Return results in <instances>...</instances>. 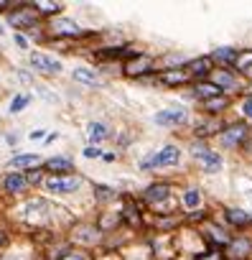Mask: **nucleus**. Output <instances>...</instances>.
<instances>
[{"label":"nucleus","instance_id":"38","mask_svg":"<svg viewBox=\"0 0 252 260\" xmlns=\"http://www.w3.org/2000/svg\"><path fill=\"white\" fill-rule=\"evenodd\" d=\"M44 136H46V130H41V127H39V130H31V133H28L31 141H41Z\"/></svg>","mask_w":252,"mask_h":260},{"label":"nucleus","instance_id":"7","mask_svg":"<svg viewBox=\"0 0 252 260\" xmlns=\"http://www.w3.org/2000/svg\"><path fill=\"white\" fill-rule=\"evenodd\" d=\"M49 31H51L54 36H59V39H84V36H87L77 21H71V18H59V16L49 23Z\"/></svg>","mask_w":252,"mask_h":260},{"label":"nucleus","instance_id":"14","mask_svg":"<svg viewBox=\"0 0 252 260\" xmlns=\"http://www.w3.org/2000/svg\"><path fill=\"white\" fill-rule=\"evenodd\" d=\"M227 255H229L232 260H244V257H249V255H252V240L244 237V235L232 237V240L227 242Z\"/></svg>","mask_w":252,"mask_h":260},{"label":"nucleus","instance_id":"9","mask_svg":"<svg viewBox=\"0 0 252 260\" xmlns=\"http://www.w3.org/2000/svg\"><path fill=\"white\" fill-rule=\"evenodd\" d=\"M0 189H3L8 197H21V194H26L31 186H28V179H26V174H21V171H13V174H6L3 179H0Z\"/></svg>","mask_w":252,"mask_h":260},{"label":"nucleus","instance_id":"17","mask_svg":"<svg viewBox=\"0 0 252 260\" xmlns=\"http://www.w3.org/2000/svg\"><path fill=\"white\" fill-rule=\"evenodd\" d=\"M41 156L39 153H18V156H13L11 161H8V166L11 169H21V174H28V171H33V169H41Z\"/></svg>","mask_w":252,"mask_h":260},{"label":"nucleus","instance_id":"34","mask_svg":"<svg viewBox=\"0 0 252 260\" xmlns=\"http://www.w3.org/2000/svg\"><path fill=\"white\" fill-rule=\"evenodd\" d=\"M82 156H84V158H99V156H102V148H97V146H87V148L82 151Z\"/></svg>","mask_w":252,"mask_h":260},{"label":"nucleus","instance_id":"5","mask_svg":"<svg viewBox=\"0 0 252 260\" xmlns=\"http://www.w3.org/2000/svg\"><path fill=\"white\" fill-rule=\"evenodd\" d=\"M84 184L82 176H49L44 179V189L49 194H74Z\"/></svg>","mask_w":252,"mask_h":260},{"label":"nucleus","instance_id":"32","mask_svg":"<svg viewBox=\"0 0 252 260\" xmlns=\"http://www.w3.org/2000/svg\"><path fill=\"white\" fill-rule=\"evenodd\" d=\"M59 260H92V255H89L87 250H71V247H69Z\"/></svg>","mask_w":252,"mask_h":260},{"label":"nucleus","instance_id":"36","mask_svg":"<svg viewBox=\"0 0 252 260\" xmlns=\"http://www.w3.org/2000/svg\"><path fill=\"white\" fill-rule=\"evenodd\" d=\"M21 3H8V0H0V13H13Z\"/></svg>","mask_w":252,"mask_h":260},{"label":"nucleus","instance_id":"31","mask_svg":"<svg viewBox=\"0 0 252 260\" xmlns=\"http://www.w3.org/2000/svg\"><path fill=\"white\" fill-rule=\"evenodd\" d=\"M249 67H252V51H244V54L239 51L237 54V61H234V69L237 72H247Z\"/></svg>","mask_w":252,"mask_h":260},{"label":"nucleus","instance_id":"15","mask_svg":"<svg viewBox=\"0 0 252 260\" xmlns=\"http://www.w3.org/2000/svg\"><path fill=\"white\" fill-rule=\"evenodd\" d=\"M209 82L217 84L222 92H234V89H239V79H237L234 72H229V69H214V72L209 74Z\"/></svg>","mask_w":252,"mask_h":260},{"label":"nucleus","instance_id":"33","mask_svg":"<svg viewBox=\"0 0 252 260\" xmlns=\"http://www.w3.org/2000/svg\"><path fill=\"white\" fill-rule=\"evenodd\" d=\"M26 179H28V186H39V184H44V171L41 169H33V171L26 174Z\"/></svg>","mask_w":252,"mask_h":260},{"label":"nucleus","instance_id":"29","mask_svg":"<svg viewBox=\"0 0 252 260\" xmlns=\"http://www.w3.org/2000/svg\"><path fill=\"white\" fill-rule=\"evenodd\" d=\"M94 197H97V202H102V204H110V202H117L120 199V194L115 191V189H110V186H94Z\"/></svg>","mask_w":252,"mask_h":260},{"label":"nucleus","instance_id":"27","mask_svg":"<svg viewBox=\"0 0 252 260\" xmlns=\"http://www.w3.org/2000/svg\"><path fill=\"white\" fill-rule=\"evenodd\" d=\"M181 204H184L189 212L199 209V207H201V191H199V189H186L184 197H181Z\"/></svg>","mask_w":252,"mask_h":260},{"label":"nucleus","instance_id":"20","mask_svg":"<svg viewBox=\"0 0 252 260\" xmlns=\"http://www.w3.org/2000/svg\"><path fill=\"white\" fill-rule=\"evenodd\" d=\"M31 6H33V11H36L39 18H56L64 11L61 3H49V0H39V3H31Z\"/></svg>","mask_w":252,"mask_h":260},{"label":"nucleus","instance_id":"30","mask_svg":"<svg viewBox=\"0 0 252 260\" xmlns=\"http://www.w3.org/2000/svg\"><path fill=\"white\" fill-rule=\"evenodd\" d=\"M31 105V94H16L11 102V115H18L21 110H26Z\"/></svg>","mask_w":252,"mask_h":260},{"label":"nucleus","instance_id":"12","mask_svg":"<svg viewBox=\"0 0 252 260\" xmlns=\"http://www.w3.org/2000/svg\"><path fill=\"white\" fill-rule=\"evenodd\" d=\"M41 171H46L51 176H71L74 174V161L66 158V156H54V158L41 164Z\"/></svg>","mask_w":252,"mask_h":260},{"label":"nucleus","instance_id":"24","mask_svg":"<svg viewBox=\"0 0 252 260\" xmlns=\"http://www.w3.org/2000/svg\"><path fill=\"white\" fill-rule=\"evenodd\" d=\"M194 94H196V97H199V100L204 102V100L219 97V94H224V92H222V89H219L217 84H211V82L206 79V82H196V84H194Z\"/></svg>","mask_w":252,"mask_h":260},{"label":"nucleus","instance_id":"28","mask_svg":"<svg viewBox=\"0 0 252 260\" xmlns=\"http://www.w3.org/2000/svg\"><path fill=\"white\" fill-rule=\"evenodd\" d=\"M222 122L219 120H206V122H201L199 127H196V136L199 138H209V136H214V133H222Z\"/></svg>","mask_w":252,"mask_h":260},{"label":"nucleus","instance_id":"13","mask_svg":"<svg viewBox=\"0 0 252 260\" xmlns=\"http://www.w3.org/2000/svg\"><path fill=\"white\" fill-rule=\"evenodd\" d=\"M184 69H186V74L191 79H204V77H209L214 72V61H211V56H196V59L186 61Z\"/></svg>","mask_w":252,"mask_h":260},{"label":"nucleus","instance_id":"6","mask_svg":"<svg viewBox=\"0 0 252 260\" xmlns=\"http://www.w3.org/2000/svg\"><path fill=\"white\" fill-rule=\"evenodd\" d=\"M247 136H249V127L244 122H232V125H224L222 127L219 141H222L224 148H237V146H242L247 141Z\"/></svg>","mask_w":252,"mask_h":260},{"label":"nucleus","instance_id":"16","mask_svg":"<svg viewBox=\"0 0 252 260\" xmlns=\"http://www.w3.org/2000/svg\"><path fill=\"white\" fill-rule=\"evenodd\" d=\"M71 79H74L77 84H82V87H89V89H97V87L104 84L102 77H99V72H94V69H89V67H77V69L71 72Z\"/></svg>","mask_w":252,"mask_h":260},{"label":"nucleus","instance_id":"42","mask_svg":"<svg viewBox=\"0 0 252 260\" xmlns=\"http://www.w3.org/2000/svg\"><path fill=\"white\" fill-rule=\"evenodd\" d=\"M249 199H252V191H249Z\"/></svg>","mask_w":252,"mask_h":260},{"label":"nucleus","instance_id":"19","mask_svg":"<svg viewBox=\"0 0 252 260\" xmlns=\"http://www.w3.org/2000/svg\"><path fill=\"white\" fill-rule=\"evenodd\" d=\"M87 136H89V141H92L94 146H99L102 141H107V138H110V125H107V122L94 120V122H89V125H87Z\"/></svg>","mask_w":252,"mask_h":260},{"label":"nucleus","instance_id":"25","mask_svg":"<svg viewBox=\"0 0 252 260\" xmlns=\"http://www.w3.org/2000/svg\"><path fill=\"white\" fill-rule=\"evenodd\" d=\"M229 107V100L224 97V94H219V97H211V100H204L201 102V110L206 112V115H219V112H224Z\"/></svg>","mask_w":252,"mask_h":260},{"label":"nucleus","instance_id":"10","mask_svg":"<svg viewBox=\"0 0 252 260\" xmlns=\"http://www.w3.org/2000/svg\"><path fill=\"white\" fill-rule=\"evenodd\" d=\"M194 158L201 164V169H204L206 174H214V171L222 169V156L214 153V151H209V148L201 146V143H194Z\"/></svg>","mask_w":252,"mask_h":260},{"label":"nucleus","instance_id":"11","mask_svg":"<svg viewBox=\"0 0 252 260\" xmlns=\"http://www.w3.org/2000/svg\"><path fill=\"white\" fill-rule=\"evenodd\" d=\"M171 184H166V181H158V184H151L146 191H143V202L148 204V207H161L163 202H168L171 199Z\"/></svg>","mask_w":252,"mask_h":260},{"label":"nucleus","instance_id":"21","mask_svg":"<svg viewBox=\"0 0 252 260\" xmlns=\"http://www.w3.org/2000/svg\"><path fill=\"white\" fill-rule=\"evenodd\" d=\"M237 49H232V46H222V49H217L214 54H211V61H217V64H222V69H227V67H234V61H237Z\"/></svg>","mask_w":252,"mask_h":260},{"label":"nucleus","instance_id":"26","mask_svg":"<svg viewBox=\"0 0 252 260\" xmlns=\"http://www.w3.org/2000/svg\"><path fill=\"white\" fill-rule=\"evenodd\" d=\"M224 217H227V222L234 224V227H247V224H252V217L244 214L242 209H227Z\"/></svg>","mask_w":252,"mask_h":260},{"label":"nucleus","instance_id":"35","mask_svg":"<svg viewBox=\"0 0 252 260\" xmlns=\"http://www.w3.org/2000/svg\"><path fill=\"white\" fill-rule=\"evenodd\" d=\"M242 115H244L247 120H252V94L242 100Z\"/></svg>","mask_w":252,"mask_h":260},{"label":"nucleus","instance_id":"41","mask_svg":"<svg viewBox=\"0 0 252 260\" xmlns=\"http://www.w3.org/2000/svg\"><path fill=\"white\" fill-rule=\"evenodd\" d=\"M244 74H247V77H249V79H252V67H249V69H247V72H244Z\"/></svg>","mask_w":252,"mask_h":260},{"label":"nucleus","instance_id":"2","mask_svg":"<svg viewBox=\"0 0 252 260\" xmlns=\"http://www.w3.org/2000/svg\"><path fill=\"white\" fill-rule=\"evenodd\" d=\"M181 161V148L178 146H163L158 153H153L151 158L140 161V169L143 171H151V169H171Z\"/></svg>","mask_w":252,"mask_h":260},{"label":"nucleus","instance_id":"3","mask_svg":"<svg viewBox=\"0 0 252 260\" xmlns=\"http://www.w3.org/2000/svg\"><path fill=\"white\" fill-rule=\"evenodd\" d=\"M69 235H71L69 240H71V242H77V245H82V250L99 245V242H102V237H104V232H102L97 224H92V222H82V224H77Z\"/></svg>","mask_w":252,"mask_h":260},{"label":"nucleus","instance_id":"23","mask_svg":"<svg viewBox=\"0 0 252 260\" xmlns=\"http://www.w3.org/2000/svg\"><path fill=\"white\" fill-rule=\"evenodd\" d=\"M184 120H186L184 110H161V112H156V122L158 125H181Z\"/></svg>","mask_w":252,"mask_h":260},{"label":"nucleus","instance_id":"8","mask_svg":"<svg viewBox=\"0 0 252 260\" xmlns=\"http://www.w3.org/2000/svg\"><path fill=\"white\" fill-rule=\"evenodd\" d=\"M28 61H31V67H33L39 74H46V77H56V74H61V61L54 59V56H49V54H39V51H33V54L28 56Z\"/></svg>","mask_w":252,"mask_h":260},{"label":"nucleus","instance_id":"37","mask_svg":"<svg viewBox=\"0 0 252 260\" xmlns=\"http://www.w3.org/2000/svg\"><path fill=\"white\" fill-rule=\"evenodd\" d=\"M16 44H18L21 49H28V36H26V34H16Z\"/></svg>","mask_w":252,"mask_h":260},{"label":"nucleus","instance_id":"40","mask_svg":"<svg viewBox=\"0 0 252 260\" xmlns=\"http://www.w3.org/2000/svg\"><path fill=\"white\" fill-rule=\"evenodd\" d=\"M102 158H104V161H107V164H112V161H115V153H104V156H102Z\"/></svg>","mask_w":252,"mask_h":260},{"label":"nucleus","instance_id":"39","mask_svg":"<svg viewBox=\"0 0 252 260\" xmlns=\"http://www.w3.org/2000/svg\"><path fill=\"white\" fill-rule=\"evenodd\" d=\"M6 242H8V232H6V230H0V247H3Z\"/></svg>","mask_w":252,"mask_h":260},{"label":"nucleus","instance_id":"1","mask_svg":"<svg viewBox=\"0 0 252 260\" xmlns=\"http://www.w3.org/2000/svg\"><path fill=\"white\" fill-rule=\"evenodd\" d=\"M8 23L13 28H18L21 34H31V36H39V31H41V18L36 16L31 3H21L13 13H8Z\"/></svg>","mask_w":252,"mask_h":260},{"label":"nucleus","instance_id":"22","mask_svg":"<svg viewBox=\"0 0 252 260\" xmlns=\"http://www.w3.org/2000/svg\"><path fill=\"white\" fill-rule=\"evenodd\" d=\"M120 219L128 222V224H133V227H140V224H143V217H140V209H138L135 202H125V207H122V212H120Z\"/></svg>","mask_w":252,"mask_h":260},{"label":"nucleus","instance_id":"4","mask_svg":"<svg viewBox=\"0 0 252 260\" xmlns=\"http://www.w3.org/2000/svg\"><path fill=\"white\" fill-rule=\"evenodd\" d=\"M156 72V59L151 54H138L128 61H122V74L125 77H146V74H153Z\"/></svg>","mask_w":252,"mask_h":260},{"label":"nucleus","instance_id":"18","mask_svg":"<svg viewBox=\"0 0 252 260\" xmlns=\"http://www.w3.org/2000/svg\"><path fill=\"white\" fill-rule=\"evenodd\" d=\"M161 82H163L166 87H181V84L191 82V77L186 74L184 67H171V69H163V72H161Z\"/></svg>","mask_w":252,"mask_h":260}]
</instances>
